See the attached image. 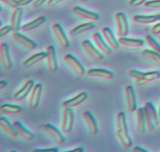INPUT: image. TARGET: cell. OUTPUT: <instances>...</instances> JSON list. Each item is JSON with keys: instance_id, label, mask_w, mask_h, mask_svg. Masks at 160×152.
<instances>
[{"instance_id": "6da1fadb", "label": "cell", "mask_w": 160, "mask_h": 152, "mask_svg": "<svg viewBox=\"0 0 160 152\" xmlns=\"http://www.w3.org/2000/svg\"><path fill=\"white\" fill-rule=\"evenodd\" d=\"M74 112L70 107H65L62 112L61 129L64 133H70L74 125Z\"/></svg>"}, {"instance_id": "7a4b0ae2", "label": "cell", "mask_w": 160, "mask_h": 152, "mask_svg": "<svg viewBox=\"0 0 160 152\" xmlns=\"http://www.w3.org/2000/svg\"><path fill=\"white\" fill-rule=\"evenodd\" d=\"M42 129L58 145H62L65 143L66 139L62 133L54 125L51 124H45L42 126Z\"/></svg>"}, {"instance_id": "3957f363", "label": "cell", "mask_w": 160, "mask_h": 152, "mask_svg": "<svg viewBox=\"0 0 160 152\" xmlns=\"http://www.w3.org/2000/svg\"><path fill=\"white\" fill-rule=\"evenodd\" d=\"M117 27V34L119 37H127L129 33V24L128 18L123 13H117L115 16Z\"/></svg>"}, {"instance_id": "277c9868", "label": "cell", "mask_w": 160, "mask_h": 152, "mask_svg": "<svg viewBox=\"0 0 160 152\" xmlns=\"http://www.w3.org/2000/svg\"><path fill=\"white\" fill-rule=\"evenodd\" d=\"M64 61L66 64L72 69L73 72L76 74L77 75L80 77H82L84 74L86 73L85 69H84V66L82 65L81 62L77 59L75 56H73L71 54H67L64 56Z\"/></svg>"}, {"instance_id": "5b68a950", "label": "cell", "mask_w": 160, "mask_h": 152, "mask_svg": "<svg viewBox=\"0 0 160 152\" xmlns=\"http://www.w3.org/2000/svg\"><path fill=\"white\" fill-rule=\"evenodd\" d=\"M52 32L54 34L56 41L62 48L66 49L70 46V44L68 38H67L65 31L59 24H54L52 26Z\"/></svg>"}, {"instance_id": "8992f818", "label": "cell", "mask_w": 160, "mask_h": 152, "mask_svg": "<svg viewBox=\"0 0 160 152\" xmlns=\"http://www.w3.org/2000/svg\"><path fill=\"white\" fill-rule=\"evenodd\" d=\"M83 50L91 58L96 60H102L104 59V55L102 51H100L98 48L92 44V42L89 40L83 41L81 43Z\"/></svg>"}, {"instance_id": "52a82bcc", "label": "cell", "mask_w": 160, "mask_h": 152, "mask_svg": "<svg viewBox=\"0 0 160 152\" xmlns=\"http://www.w3.org/2000/svg\"><path fill=\"white\" fill-rule=\"evenodd\" d=\"M42 85L38 84L34 85V88L31 90V95H30L29 101H28V107L31 110L36 109L40 103L41 97L42 93Z\"/></svg>"}, {"instance_id": "ba28073f", "label": "cell", "mask_w": 160, "mask_h": 152, "mask_svg": "<svg viewBox=\"0 0 160 152\" xmlns=\"http://www.w3.org/2000/svg\"><path fill=\"white\" fill-rule=\"evenodd\" d=\"M46 53L47 56L45 60H46L47 67H48V71L50 72H52V73L56 72L58 70V61L54 46L49 45V46L47 47Z\"/></svg>"}, {"instance_id": "9c48e42d", "label": "cell", "mask_w": 160, "mask_h": 152, "mask_svg": "<svg viewBox=\"0 0 160 152\" xmlns=\"http://www.w3.org/2000/svg\"><path fill=\"white\" fill-rule=\"evenodd\" d=\"M0 59L3 68L6 70L12 68V62L9 54V45L7 43H2L0 45Z\"/></svg>"}, {"instance_id": "30bf717a", "label": "cell", "mask_w": 160, "mask_h": 152, "mask_svg": "<svg viewBox=\"0 0 160 152\" xmlns=\"http://www.w3.org/2000/svg\"><path fill=\"white\" fill-rule=\"evenodd\" d=\"M125 96L129 112H134L137 111V98L135 91L132 86H127L125 89Z\"/></svg>"}, {"instance_id": "8fae6325", "label": "cell", "mask_w": 160, "mask_h": 152, "mask_svg": "<svg viewBox=\"0 0 160 152\" xmlns=\"http://www.w3.org/2000/svg\"><path fill=\"white\" fill-rule=\"evenodd\" d=\"M72 12L76 14V15H78V17H81L84 20H90V21H96L100 17V16L97 13L88 10V9H84L81 6H74V7H73Z\"/></svg>"}, {"instance_id": "7c38bea8", "label": "cell", "mask_w": 160, "mask_h": 152, "mask_svg": "<svg viewBox=\"0 0 160 152\" xmlns=\"http://www.w3.org/2000/svg\"><path fill=\"white\" fill-rule=\"evenodd\" d=\"M92 39H93L94 42H95L96 47L100 51H102L103 53L107 55H109L112 53V49L109 46V44L105 40L102 33L100 34L99 32H95L93 34V36H92Z\"/></svg>"}, {"instance_id": "4fadbf2b", "label": "cell", "mask_w": 160, "mask_h": 152, "mask_svg": "<svg viewBox=\"0 0 160 152\" xmlns=\"http://www.w3.org/2000/svg\"><path fill=\"white\" fill-rule=\"evenodd\" d=\"M82 116L89 133L93 136L96 135L98 133V127L95 117L92 115L90 111H85V112L83 113Z\"/></svg>"}, {"instance_id": "5bb4252c", "label": "cell", "mask_w": 160, "mask_h": 152, "mask_svg": "<svg viewBox=\"0 0 160 152\" xmlns=\"http://www.w3.org/2000/svg\"><path fill=\"white\" fill-rule=\"evenodd\" d=\"M12 38L14 40L17 41L19 44H20V45H23L25 48L28 49V50H33L34 49H36V47H37L36 42H34V41L31 40L29 38L26 37L23 34L19 33L18 31H17V32H12Z\"/></svg>"}, {"instance_id": "9a60e30c", "label": "cell", "mask_w": 160, "mask_h": 152, "mask_svg": "<svg viewBox=\"0 0 160 152\" xmlns=\"http://www.w3.org/2000/svg\"><path fill=\"white\" fill-rule=\"evenodd\" d=\"M86 73L88 76L92 77V78H103L106 80H112L114 77V74L112 71L102 68L89 69L88 71H86Z\"/></svg>"}, {"instance_id": "2e32d148", "label": "cell", "mask_w": 160, "mask_h": 152, "mask_svg": "<svg viewBox=\"0 0 160 152\" xmlns=\"http://www.w3.org/2000/svg\"><path fill=\"white\" fill-rule=\"evenodd\" d=\"M88 97V94L86 92H81V93L78 94L77 96H75L73 98L70 99V100H67L66 101H64L62 103V106L65 107H78L79 105H81V103H84Z\"/></svg>"}, {"instance_id": "e0dca14e", "label": "cell", "mask_w": 160, "mask_h": 152, "mask_svg": "<svg viewBox=\"0 0 160 152\" xmlns=\"http://www.w3.org/2000/svg\"><path fill=\"white\" fill-rule=\"evenodd\" d=\"M22 16H23V9L20 6L14 9L10 19V25L12 27V32H17L20 30Z\"/></svg>"}, {"instance_id": "ac0fdd59", "label": "cell", "mask_w": 160, "mask_h": 152, "mask_svg": "<svg viewBox=\"0 0 160 152\" xmlns=\"http://www.w3.org/2000/svg\"><path fill=\"white\" fill-rule=\"evenodd\" d=\"M34 85L35 84H34L33 80H28V81L23 85V87L14 94L13 100H15V101H20V100H22L23 99H24L25 97L31 92V90H32L33 88H34Z\"/></svg>"}, {"instance_id": "d6986e66", "label": "cell", "mask_w": 160, "mask_h": 152, "mask_svg": "<svg viewBox=\"0 0 160 152\" xmlns=\"http://www.w3.org/2000/svg\"><path fill=\"white\" fill-rule=\"evenodd\" d=\"M102 34L103 38L105 39V40L106 41L108 44L109 45V46L112 49V50H116V49L119 48V41L117 40V38L115 37L114 34L112 33V30L109 28H103L102 29Z\"/></svg>"}, {"instance_id": "ffe728a7", "label": "cell", "mask_w": 160, "mask_h": 152, "mask_svg": "<svg viewBox=\"0 0 160 152\" xmlns=\"http://www.w3.org/2000/svg\"><path fill=\"white\" fill-rule=\"evenodd\" d=\"M12 125H13L14 128H15L17 134H18V136L21 137L22 139L28 141H30L31 140V139H34V133H31V131H29L28 128H25L20 122H19V121H15V122L12 123Z\"/></svg>"}, {"instance_id": "44dd1931", "label": "cell", "mask_w": 160, "mask_h": 152, "mask_svg": "<svg viewBox=\"0 0 160 152\" xmlns=\"http://www.w3.org/2000/svg\"><path fill=\"white\" fill-rule=\"evenodd\" d=\"M45 20H46V18L44 16H40L38 18L33 20L32 21L28 22V24H23L20 28V30L23 32H30V31H34V30L38 28L40 26H42L45 23Z\"/></svg>"}, {"instance_id": "7402d4cb", "label": "cell", "mask_w": 160, "mask_h": 152, "mask_svg": "<svg viewBox=\"0 0 160 152\" xmlns=\"http://www.w3.org/2000/svg\"><path fill=\"white\" fill-rule=\"evenodd\" d=\"M120 45L125 47H131V48H139L144 45L143 39H133V38L120 37L118 39Z\"/></svg>"}, {"instance_id": "603a6c76", "label": "cell", "mask_w": 160, "mask_h": 152, "mask_svg": "<svg viewBox=\"0 0 160 152\" xmlns=\"http://www.w3.org/2000/svg\"><path fill=\"white\" fill-rule=\"evenodd\" d=\"M46 52H40V53H35V54L28 57L27 60H25L23 63V66L26 67V68H30V67H33V66L35 65L38 63L46 59Z\"/></svg>"}, {"instance_id": "cb8c5ba5", "label": "cell", "mask_w": 160, "mask_h": 152, "mask_svg": "<svg viewBox=\"0 0 160 152\" xmlns=\"http://www.w3.org/2000/svg\"><path fill=\"white\" fill-rule=\"evenodd\" d=\"M0 127L10 137L16 138L18 136L17 131H16L15 128H14L13 125L9 122V120L4 117L0 118Z\"/></svg>"}, {"instance_id": "d4e9b609", "label": "cell", "mask_w": 160, "mask_h": 152, "mask_svg": "<svg viewBox=\"0 0 160 152\" xmlns=\"http://www.w3.org/2000/svg\"><path fill=\"white\" fill-rule=\"evenodd\" d=\"M95 25L93 22H87V23L81 24L78 25V26L73 28L71 31H70V35L71 37H75V36H78L79 34H83V33L92 30L95 28Z\"/></svg>"}, {"instance_id": "484cf974", "label": "cell", "mask_w": 160, "mask_h": 152, "mask_svg": "<svg viewBox=\"0 0 160 152\" xmlns=\"http://www.w3.org/2000/svg\"><path fill=\"white\" fill-rule=\"evenodd\" d=\"M136 116H137L138 130L141 134H144L147 130V126L143 107L138 108L136 111Z\"/></svg>"}, {"instance_id": "4316f807", "label": "cell", "mask_w": 160, "mask_h": 152, "mask_svg": "<svg viewBox=\"0 0 160 152\" xmlns=\"http://www.w3.org/2000/svg\"><path fill=\"white\" fill-rule=\"evenodd\" d=\"M116 136H117V139L120 141L121 145L125 148H129L132 146L133 141L131 139V136L129 135L128 132L122 131V130L117 129L116 132Z\"/></svg>"}, {"instance_id": "83f0119b", "label": "cell", "mask_w": 160, "mask_h": 152, "mask_svg": "<svg viewBox=\"0 0 160 152\" xmlns=\"http://www.w3.org/2000/svg\"><path fill=\"white\" fill-rule=\"evenodd\" d=\"M133 20L141 24H149L159 20V15H135L133 17Z\"/></svg>"}, {"instance_id": "f1b7e54d", "label": "cell", "mask_w": 160, "mask_h": 152, "mask_svg": "<svg viewBox=\"0 0 160 152\" xmlns=\"http://www.w3.org/2000/svg\"><path fill=\"white\" fill-rule=\"evenodd\" d=\"M22 107L17 105L6 103L0 107V112L3 114H16L22 111Z\"/></svg>"}, {"instance_id": "f546056e", "label": "cell", "mask_w": 160, "mask_h": 152, "mask_svg": "<svg viewBox=\"0 0 160 152\" xmlns=\"http://www.w3.org/2000/svg\"><path fill=\"white\" fill-rule=\"evenodd\" d=\"M160 78V71H153L143 72V75L141 81H137V82H151Z\"/></svg>"}, {"instance_id": "4dcf8cb0", "label": "cell", "mask_w": 160, "mask_h": 152, "mask_svg": "<svg viewBox=\"0 0 160 152\" xmlns=\"http://www.w3.org/2000/svg\"><path fill=\"white\" fill-rule=\"evenodd\" d=\"M117 129L122 130L124 132H128V126L127 123L126 114L124 112L121 111L117 116Z\"/></svg>"}, {"instance_id": "1f68e13d", "label": "cell", "mask_w": 160, "mask_h": 152, "mask_svg": "<svg viewBox=\"0 0 160 152\" xmlns=\"http://www.w3.org/2000/svg\"><path fill=\"white\" fill-rule=\"evenodd\" d=\"M142 56L160 66V53L158 52L153 50H145L142 51Z\"/></svg>"}, {"instance_id": "d6a6232c", "label": "cell", "mask_w": 160, "mask_h": 152, "mask_svg": "<svg viewBox=\"0 0 160 152\" xmlns=\"http://www.w3.org/2000/svg\"><path fill=\"white\" fill-rule=\"evenodd\" d=\"M145 107L147 111H148V113L150 114V115L152 118L153 121H154V123L156 125V126H158L160 122L159 118V113L156 111V107L153 105L152 103L151 102H147L145 105Z\"/></svg>"}, {"instance_id": "836d02e7", "label": "cell", "mask_w": 160, "mask_h": 152, "mask_svg": "<svg viewBox=\"0 0 160 152\" xmlns=\"http://www.w3.org/2000/svg\"><path fill=\"white\" fill-rule=\"evenodd\" d=\"M145 41L147 42L148 45L151 47L152 50H155V51L160 53V44L151 35V34H147V35L145 36Z\"/></svg>"}, {"instance_id": "e575fe53", "label": "cell", "mask_w": 160, "mask_h": 152, "mask_svg": "<svg viewBox=\"0 0 160 152\" xmlns=\"http://www.w3.org/2000/svg\"><path fill=\"white\" fill-rule=\"evenodd\" d=\"M144 113H145V120H146V126H147V130L148 132H153L156 128V125L154 123V121H153L152 118L150 115V114L148 113V111L145 109V107H143Z\"/></svg>"}, {"instance_id": "d590c367", "label": "cell", "mask_w": 160, "mask_h": 152, "mask_svg": "<svg viewBox=\"0 0 160 152\" xmlns=\"http://www.w3.org/2000/svg\"><path fill=\"white\" fill-rule=\"evenodd\" d=\"M128 75L131 78H134L136 81H141L142 78V75H143V72L140 71L135 70V69H132V70L129 71L128 72Z\"/></svg>"}, {"instance_id": "8d00e7d4", "label": "cell", "mask_w": 160, "mask_h": 152, "mask_svg": "<svg viewBox=\"0 0 160 152\" xmlns=\"http://www.w3.org/2000/svg\"><path fill=\"white\" fill-rule=\"evenodd\" d=\"M145 7L150 8V9H159L160 8V0H151L147 1L144 4Z\"/></svg>"}, {"instance_id": "74e56055", "label": "cell", "mask_w": 160, "mask_h": 152, "mask_svg": "<svg viewBox=\"0 0 160 152\" xmlns=\"http://www.w3.org/2000/svg\"><path fill=\"white\" fill-rule=\"evenodd\" d=\"M2 3L8 6L12 9H16L18 7V0H0Z\"/></svg>"}, {"instance_id": "f35d334b", "label": "cell", "mask_w": 160, "mask_h": 152, "mask_svg": "<svg viewBox=\"0 0 160 152\" xmlns=\"http://www.w3.org/2000/svg\"><path fill=\"white\" fill-rule=\"evenodd\" d=\"M10 31H12V27H11V25H6V26L2 27V28L0 29V37H3V36H5L6 34H9Z\"/></svg>"}, {"instance_id": "ab89813d", "label": "cell", "mask_w": 160, "mask_h": 152, "mask_svg": "<svg viewBox=\"0 0 160 152\" xmlns=\"http://www.w3.org/2000/svg\"><path fill=\"white\" fill-rule=\"evenodd\" d=\"M147 1L148 0H131L129 2V5L133 7H137V6H140L145 4Z\"/></svg>"}, {"instance_id": "60d3db41", "label": "cell", "mask_w": 160, "mask_h": 152, "mask_svg": "<svg viewBox=\"0 0 160 152\" xmlns=\"http://www.w3.org/2000/svg\"><path fill=\"white\" fill-rule=\"evenodd\" d=\"M65 1H67V0H48L47 2V6H49V7H54V6H57V5L60 4Z\"/></svg>"}, {"instance_id": "b9f144b4", "label": "cell", "mask_w": 160, "mask_h": 152, "mask_svg": "<svg viewBox=\"0 0 160 152\" xmlns=\"http://www.w3.org/2000/svg\"><path fill=\"white\" fill-rule=\"evenodd\" d=\"M48 0H35V1L33 3V7L36 8V9H38V8L42 7L45 3H46Z\"/></svg>"}, {"instance_id": "7bdbcfd3", "label": "cell", "mask_w": 160, "mask_h": 152, "mask_svg": "<svg viewBox=\"0 0 160 152\" xmlns=\"http://www.w3.org/2000/svg\"><path fill=\"white\" fill-rule=\"evenodd\" d=\"M58 152L59 151V149L56 148V147H52V148H48V149H35V150H33L32 152Z\"/></svg>"}, {"instance_id": "ee69618b", "label": "cell", "mask_w": 160, "mask_h": 152, "mask_svg": "<svg viewBox=\"0 0 160 152\" xmlns=\"http://www.w3.org/2000/svg\"><path fill=\"white\" fill-rule=\"evenodd\" d=\"M152 33L153 34H160V23L156 24L152 28Z\"/></svg>"}, {"instance_id": "f6af8a7d", "label": "cell", "mask_w": 160, "mask_h": 152, "mask_svg": "<svg viewBox=\"0 0 160 152\" xmlns=\"http://www.w3.org/2000/svg\"><path fill=\"white\" fill-rule=\"evenodd\" d=\"M35 0H18V6H28L30 3H34Z\"/></svg>"}, {"instance_id": "bcb514c9", "label": "cell", "mask_w": 160, "mask_h": 152, "mask_svg": "<svg viewBox=\"0 0 160 152\" xmlns=\"http://www.w3.org/2000/svg\"><path fill=\"white\" fill-rule=\"evenodd\" d=\"M147 151H148V150L144 149L143 147H138V146H137V147H135L134 149H133V152H147Z\"/></svg>"}, {"instance_id": "7dc6e473", "label": "cell", "mask_w": 160, "mask_h": 152, "mask_svg": "<svg viewBox=\"0 0 160 152\" xmlns=\"http://www.w3.org/2000/svg\"><path fill=\"white\" fill-rule=\"evenodd\" d=\"M83 151H84V148H83L82 147H77V148L67 150V152H83Z\"/></svg>"}, {"instance_id": "c3c4849f", "label": "cell", "mask_w": 160, "mask_h": 152, "mask_svg": "<svg viewBox=\"0 0 160 152\" xmlns=\"http://www.w3.org/2000/svg\"><path fill=\"white\" fill-rule=\"evenodd\" d=\"M7 86V81H4V80H2L0 81V89H3L5 87H6Z\"/></svg>"}, {"instance_id": "681fc988", "label": "cell", "mask_w": 160, "mask_h": 152, "mask_svg": "<svg viewBox=\"0 0 160 152\" xmlns=\"http://www.w3.org/2000/svg\"><path fill=\"white\" fill-rule=\"evenodd\" d=\"M158 113H159V121H160V106H159V111H158Z\"/></svg>"}, {"instance_id": "f907efd6", "label": "cell", "mask_w": 160, "mask_h": 152, "mask_svg": "<svg viewBox=\"0 0 160 152\" xmlns=\"http://www.w3.org/2000/svg\"><path fill=\"white\" fill-rule=\"evenodd\" d=\"M80 1H81L82 3H86V2H88V0H80Z\"/></svg>"}, {"instance_id": "816d5d0a", "label": "cell", "mask_w": 160, "mask_h": 152, "mask_svg": "<svg viewBox=\"0 0 160 152\" xmlns=\"http://www.w3.org/2000/svg\"><path fill=\"white\" fill-rule=\"evenodd\" d=\"M158 15H159V20L160 21V14H158Z\"/></svg>"}]
</instances>
